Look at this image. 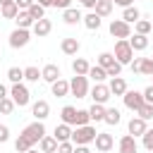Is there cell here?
<instances>
[{"instance_id":"obj_44","label":"cell","mask_w":153,"mask_h":153,"mask_svg":"<svg viewBox=\"0 0 153 153\" xmlns=\"http://www.w3.org/2000/svg\"><path fill=\"white\" fill-rule=\"evenodd\" d=\"M105 72H108V76H110V79H115V76H120V72H122V65H120V62H115V65H112V67H108Z\"/></svg>"},{"instance_id":"obj_12","label":"cell","mask_w":153,"mask_h":153,"mask_svg":"<svg viewBox=\"0 0 153 153\" xmlns=\"http://www.w3.org/2000/svg\"><path fill=\"white\" fill-rule=\"evenodd\" d=\"M41 79L48 81V84H55V81L60 79V67H57V65H45V67L41 69Z\"/></svg>"},{"instance_id":"obj_39","label":"cell","mask_w":153,"mask_h":153,"mask_svg":"<svg viewBox=\"0 0 153 153\" xmlns=\"http://www.w3.org/2000/svg\"><path fill=\"white\" fill-rule=\"evenodd\" d=\"M141 74L153 76V57H143L141 60Z\"/></svg>"},{"instance_id":"obj_4","label":"cell","mask_w":153,"mask_h":153,"mask_svg":"<svg viewBox=\"0 0 153 153\" xmlns=\"http://www.w3.org/2000/svg\"><path fill=\"white\" fill-rule=\"evenodd\" d=\"M10 98L14 100V105L24 108V105H29L31 93H29V88H26L24 84H12V88H10Z\"/></svg>"},{"instance_id":"obj_29","label":"cell","mask_w":153,"mask_h":153,"mask_svg":"<svg viewBox=\"0 0 153 153\" xmlns=\"http://www.w3.org/2000/svg\"><path fill=\"white\" fill-rule=\"evenodd\" d=\"M139 17H141V12H139L136 7H124V14H122V19H124L127 24H136V22H139Z\"/></svg>"},{"instance_id":"obj_50","label":"cell","mask_w":153,"mask_h":153,"mask_svg":"<svg viewBox=\"0 0 153 153\" xmlns=\"http://www.w3.org/2000/svg\"><path fill=\"white\" fill-rule=\"evenodd\" d=\"M141 60L143 57H134L131 60V72H141Z\"/></svg>"},{"instance_id":"obj_11","label":"cell","mask_w":153,"mask_h":153,"mask_svg":"<svg viewBox=\"0 0 153 153\" xmlns=\"http://www.w3.org/2000/svg\"><path fill=\"white\" fill-rule=\"evenodd\" d=\"M31 31H33V36H38V38H43V36H48L50 31H53V24H50V19H38L33 26H31Z\"/></svg>"},{"instance_id":"obj_45","label":"cell","mask_w":153,"mask_h":153,"mask_svg":"<svg viewBox=\"0 0 153 153\" xmlns=\"http://www.w3.org/2000/svg\"><path fill=\"white\" fill-rule=\"evenodd\" d=\"M57 153H74V146H72V141H65V143H60V146H57Z\"/></svg>"},{"instance_id":"obj_56","label":"cell","mask_w":153,"mask_h":153,"mask_svg":"<svg viewBox=\"0 0 153 153\" xmlns=\"http://www.w3.org/2000/svg\"><path fill=\"white\" fill-rule=\"evenodd\" d=\"M10 2H14V0H0V7H5V5H10Z\"/></svg>"},{"instance_id":"obj_16","label":"cell","mask_w":153,"mask_h":153,"mask_svg":"<svg viewBox=\"0 0 153 153\" xmlns=\"http://www.w3.org/2000/svg\"><path fill=\"white\" fill-rule=\"evenodd\" d=\"M108 88H110V93H112V96H124V93L129 91V88H127V81H124L122 76H115V79H110Z\"/></svg>"},{"instance_id":"obj_6","label":"cell","mask_w":153,"mask_h":153,"mask_svg":"<svg viewBox=\"0 0 153 153\" xmlns=\"http://www.w3.org/2000/svg\"><path fill=\"white\" fill-rule=\"evenodd\" d=\"M69 93L76 98H86L88 96V79L86 76H72L69 81Z\"/></svg>"},{"instance_id":"obj_20","label":"cell","mask_w":153,"mask_h":153,"mask_svg":"<svg viewBox=\"0 0 153 153\" xmlns=\"http://www.w3.org/2000/svg\"><path fill=\"white\" fill-rule=\"evenodd\" d=\"M129 45H131V50H146L148 48V36L134 33V36H129Z\"/></svg>"},{"instance_id":"obj_33","label":"cell","mask_w":153,"mask_h":153,"mask_svg":"<svg viewBox=\"0 0 153 153\" xmlns=\"http://www.w3.org/2000/svg\"><path fill=\"white\" fill-rule=\"evenodd\" d=\"M17 14H19L17 2H10V5H5V7H2V19H17Z\"/></svg>"},{"instance_id":"obj_37","label":"cell","mask_w":153,"mask_h":153,"mask_svg":"<svg viewBox=\"0 0 153 153\" xmlns=\"http://www.w3.org/2000/svg\"><path fill=\"white\" fill-rule=\"evenodd\" d=\"M151 29H153V24H151V22H146V19H139V22H136V33L148 36V33H151Z\"/></svg>"},{"instance_id":"obj_17","label":"cell","mask_w":153,"mask_h":153,"mask_svg":"<svg viewBox=\"0 0 153 153\" xmlns=\"http://www.w3.org/2000/svg\"><path fill=\"white\" fill-rule=\"evenodd\" d=\"M57 139L55 136H43L41 141H38V148H41V153H57Z\"/></svg>"},{"instance_id":"obj_10","label":"cell","mask_w":153,"mask_h":153,"mask_svg":"<svg viewBox=\"0 0 153 153\" xmlns=\"http://www.w3.org/2000/svg\"><path fill=\"white\" fill-rule=\"evenodd\" d=\"M112 146H115L112 134H105V131H98V134H96V148H98L100 153H108Z\"/></svg>"},{"instance_id":"obj_3","label":"cell","mask_w":153,"mask_h":153,"mask_svg":"<svg viewBox=\"0 0 153 153\" xmlns=\"http://www.w3.org/2000/svg\"><path fill=\"white\" fill-rule=\"evenodd\" d=\"M115 60H117L120 65H131V60H134V50H131V45H129V38L115 43Z\"/></svg>"},{"instance_id":"obj_15","label":"cell","mask_w":153,"mask_h":153,"mask_svg":"<svg viewBox=\"0 0 153 153\" xmlns=\"http://www.w3.org/2000/svg\"><path fill=\"white\" fill-rule=\"evenodd\" d=\"M120 153H139V146H136V139L131 134H124L120 139Z\"/></svg>"},{"instance_id":"obj_24","label":"cell","mask_w":153,"mask_h":153,"mask_svg":"<svg viewBox=\"0 0 153 153\" xmlns=\"http://www.w3.org/2000/svg\"><path fill=\"white\" fill-rule=\"evenodd\" d=\"M93 12L103 19V17H108V14L112 12V2H110V0H98V2H96V7H93Z\"/></svg>"},{"instance_id":"obj_32","label":"cell","mask_w":153,"mask_h":153,"mask_svg":"<svg viewBox=\"0 0 153 153\" xmlns=\"http://www.w3.org/2000/svg\"><path fill=\"white\" fill-rule=\"evenodd\" d=\"M117 60H115V55L112 53H100L98 55V67H103V69H108V67H112Z\"/></svg>"},{"instance_id":"obj_5","label":"cell","mask_w":153,"mask_h":153,"mask_svg":"<svg viewBox=\"0 0 153 153\" xmlns=\"http://www.w3.org/2000/svg\"><path fill=\"white\" fill-rule=\"evenodd\" d=\"M110 33H112L117 41H124V38L131 36V26H129L124 19H112V22H110Z\"/></svg>"},{"instance_id":"obj_2","label":"cell","mask_w":153,"mask_h":153,"mask_svg":"<svg viewBox=\"0 0 153 153\" xmlns=\"http://www.w3.org/2000/svg\"><path fill=\"white\" fill-rule=\"evenodd\" d=\"M96 127H91V124H84V127H76L74 131H72V143H76V146H86V143H91V141H96Z\"/></svg>"},{"instance_id":"obj_46","label":"cell","mask_w":153,"mask_h":153,"mask_svg":"<svg viewBox=\"0 0 153 153\" xmlns=\"http://www.w3.org/2000/svg\"><path fill=\"white\" fill-rule=\"evenodd\" d=\"M143 100H146V103H151V105H153V84H151V86H148V88H146V91H143Z\"/></svg>"},{"instance_id":"obj_28","label":"cell","mask_w":153,"mask_h":153,"mask_svg":"<svg viewBox=\"0 0 153 153\" xmlns=\"http://www.w3.org/2000/svg\"><path fill=\"white\" fill-rule=\"evenodd\" d=\"M120 120H122V115H120V110L117 108H105V124H120Z\"/></svg>"},{"instance_id":"obj_19","label":"cell","mask_w":153,"mask_h":153,"mask_svg":"<svg viewBox=\"0 0 153 153\" xmlns=\"http://www.w3.org/2000/svg\"><path fill=\"white\" fill-rule=\"evenodd\" d=\"M55 139H57V143H65V141H72V129H69V124H57L55 127Z\"/></svg>"},{"instance_id":"obj_8","label":"cell","mask_w":153,"mask_h":153,"mask_svg":"<svg viewBox=\"0 0 153 153\" xmlns=\"http://www.w3.org/2000/svg\"><path fill=\"white\" fill-rule=\"evenodd\" d=\"M110 88L105 86V84H96L93 88H91V98H93V103H98V105H105L108 100H110Z\"/></svg>"},{"instance_id":"obj_38","label":"cell","mask_w":153,"mask_h":153,"mask_svg":"<svg viewBox=\"0 0 153 153\" xmlns=\"http://www.w3.org/2000/svg\"><path fill=\"white\" fill-rule=\"evenodd\" d=\"M24 79H26V81H38V79H41L38 67H26V69H24Z\"/></svg>"},{"instance_id":"obj_30","label":"cell","mask_w":153,"mask_h":153,"mask_svg":"<svg viewBox=\"0 0 153 153\" xmlns=\"http://www.w3.org/2000/svg\"><path fill=\"white\" fill-rule=\"evenodd\" d=\"M88 76H91L96 84H103V79H108V72H105L103 67H98V65H96V67H91V69H88Z\"/></svg>"},{"instance_id":"obj_25","label":"cell","mask_w":153,"mask_h":153,"mask_svg":"<svg viewBox=\"0 0 153 153\" xmlns=\"http://www.w3.org/2000/svg\"><path fill=\"white\" fill-rule=\"evenodd\" d=\"M67 93H69V81H65V79H57V81L53 84V96L62 98V96H67Z\"/></svg>"},{"instance_id":"obj_57","label":"cell","mask_w":153,"mask_h":153,"mask_svg":"<svg viewBox=\"0 0 153 153\" xmlns=\"http://www.w3.org/2000/svg\"><path fill=\"white\" fill-rule=\"evenodd\" d=\"M26 153H41V151H36V148H31V151H26Z\"/></svg>"},{"instance_id":"obj_52","label":"cell","mask_w":153,"mask_h":153,"mask_svg":"<svg viewBox=\"0 0 153 153\" xmlns=\"http://www.w3.org/2000/svg\"><path fill=\"white\" fill-rule=\"evenodd\" d=\"M79 2H81V5H84V7H91V10H93V7H96V2H98V0H79Z\"/></svg>"},{"instance_id":"obj_26","label":"cell","mask_w":153,"mask_h":153,"mask_svg":"<svg viewBox=\"0 0 153 153\" xmlns=\"http://www.w3.org/2000/svg\"><path fill=\"white\" fill-rule=\"evenodd\" d=\"M62 19H65L67 24H79L84 17H81V12H79V10H72V7H69V10H65V12H62Z\"/></svg>"},{"instance_id":"obj_40","label":"cell","mask_w":153,"mask_h":153,"mask_svg":"<svg viewBox=\"0 0 153 153\" xmlns=\"http://www.w3.org/2000/svg\"><path fill=\"white\" fill-rule=\"evenodd\" d=\"M88 120H91L88 110H76V127H84V124H88Z\"/></svg>"},{"instance_id":"obj_58","label":"cell","mask_w":153,"mask_h":153,"mask_svg":"<svg viewBox=\"0 0 153 153\" xmlns=\"http://www.w3.org/2000/svg\"><path fill=\"white\" fill-rule=\"evenodd\" d=\"M0 19H2V7H0Z\"/></svg>"},{"instance_id":"obj_54","label":"cell","mask_w":153,"mask_h":153,"mask_svg":"<svg viewBox=\"0 0 153 153\" xmlns=\"http://www.w3.org/2000/svg\"><path fill=\"white\" fill-rule=\"evenodd\" d=\"M36 2H38V5H43V7H53V2H55V0H36Z\"/></svg>"},{"instance_id":"obj_7","label":"cell","mask_w":153,"mask_h":153,"mask_svg":"<svg viewBox=\"0 0 153 153\" xmlns=\"http://www.w3.org/2000/svg\"><path fill=\"white\" fill-rule=\"evenodd\" d=\"M29 38H31L29 29H14V31L10 33V45H12V48H24V45L29 43Z\"/></svg>"},{"instance_id":"obj_36","label":"cell","mask_w":153,"mask_h":153,"mask_svg":"<svg viewBox=\"0 0 153 153\" xmlns=\"http://www.w3.org/2000/svg\"><path fill=\"white\" fill-rule=\"evenodd\" d=\"M43 12H45V7H43V5H38V2H33V5L29 7V14L33 17V22H38V19H43Z\"/></svg>"},{"instance_id":"obj_42","label":"cell","mask_w":153,"mask_h":153,"mask_svg":"<svg viewBox=\"0 0 153 153\" xmlns=\"http://www.w3.org/2000/svg\"><path fill=\"white\" fill-rule=\"evenodd\" d=\"M143 148L153 153V129H146V134H143Z\"/></svg>"},{"instance_id":"obj_9","label":"cell","mask_w":153,"mask_h":153,"mask_svg":"<svg viewBox=\"0 0 153 153\" xmlns=\"http://www.w3.org/2000/svg\"><path fill=\"white\" fill-rule=\"evenodd\" d=\"M122 98H124V105H127L129 110H134V112L146 103V100H143V93H139V91H127Z\"/></svg>"},{"instance_id":"obj_49","label":"cell","mask_w":153,"mask_h":153,"mask_svg":"<svg viewBox=\"0 0 153 153\" xmlns=\"http://www.w3.org/2000/svg\"><path fill=\"white\" fill-rule=\"evenodd\" d=\"M69 2H72V0H55V2H53V7H60V10H69Z\"/></svg>"},{"instance_id":"obj_59","label":"cell","mask_w":153,"mask_h":153,"mask_svg":"<svg viewBox=\"0 0 153 153\" xmlns=\"http://www.w3.org/2000/svg\"><path fill=\"white\" fill-rule=\"evenodd\" d=\"M151 24H153V22H151Z\"/></svg>"},{"instance_id":"obj_41","label":"cell","mask_w":153,"mask_h":153,"mask_svg":"<svg viewBox=\"0 0 153 153\" xmlns=\"http://www.w3.org/2000/svg\"><path fill=\"white\" fill-rule=\"evenodd\" d=\"M12 110H14V100H12V98L0 100V112H2V115H10Z\"/></svg>"},{"instance_id":"obj_27","label":"cell","mask_w":153,"mask_h":153,"mask_svg":"<svg viewBox=\"0 0 153 153\" xmlns=\"http://www.w3.org/2000/svg\"><path fill=\"white\" fill-rule=\"evenodd\" d=\"M88 115H91L93 122H103V120H105V108L98 105V103H93V105L88 108Z\"/></svg>"},{"instance_id":"obj_55","label":"cell","mask_w":153,"mask_h":153,"mask_svg":"<svg viewBox=\"0 0 153 153\" xmlns=\"http://www.w3.org/2000/svg\"><path fill=\"white\" fill-rule=\"evenodd\" d=\"M74 153H91V151H88L86 146H76V148H74Z\"/></svg>"},{"instance_id":"obj_35","label":"cell","mask_w":153,"mask_h":153,"mask_svg":"<svg viewBox=\"0 0 153 153\" xmlns=\"http://www.w3.org/2000/svg\"><path fill=\"white\" fill-rule=\"evenodd\" d=\"M136 117H141V120H151V117H153V105H151V103H143V105L136 110Z\"/></svg>"},{"instance_id":"obj_31","label":"cell","mask_w":153,"mask_h":153,"mask_svg":"<svg viewBox=\"0 0 153 153\" xmlns=\"http://www.w3.org/2000/svg\"><path fill=\"white\" fill-rule=\"evenodd\" d=\"M84 24H86V29H91V31H96V29L100 26V17H98L96 12H88V14L84 17Z\"/></svg>"},{"instance_id":"obj_21","label":"cell","mask_w":153,"mask_h":153,"mask_svg":"<svg viewBox=\"0 0 153 153\" xmlns=\"http://www.w3.org/2000/svg\"><path fill=\"white\" fill-rule=\"evenodd\" d=\"M60 48H62L65 55H76V53H79V41H76V38H62Z\"/></svg>"},{"instance_id":"obj_22","label":"cell","mask_w":153,"mask_h":153,"mask_svg":"<svg viewBox=\"0 0 153 153\" xmlns=\"http://www.w3.org/2000/svg\"><path fill=\"white\" fill-rule=\"evenodd\" d=\"M72 69H74V74H76V76H88V69H91V65H88L84 57H76V60L72 62Z\"/></svg>"},{"instance_id":"obj_51","label":"cell","mask_w":153,"mask_h":153,"mask_svg":"<svg viewBox=\"0 0 153 153\" xmlns=\"http://www.w3.org/2000/svg\"><path fill=\"white\" fill-rule=\"evenodd\" d=\"M115 5H120V7H131V0H112Z\"/></svg>"},{"instance_id":"obj_43","label":"cell","mask_w":153,"mask_h":153,"mask_svg":"<svg viewBox=\"0 0 153 153\" xmlns=\"http://www.w3.org/2000/svg\"><path fill=\"white\" fill-rule=\"evenodd\" d=\"M14 148H17V153H26V151H31V146H29V141H24L22 136L14 141Z\"/></svg>"},{"instance_id":"obj_47","label":"cell","mask_w":153,"mask_h":153,"mask_svg":"<svg viewBox=\"0 0 153 153\" xmlns=\"http://www.w3.org/2000/svg\"><path fill=\"white\" fill-rule=\"evenodd\" d=\"M14 2H17V7H19V10H29L36 0H14Z\"/></svg>"},{"instance_id":"obj_53","label":"cell","mask_w":153,"mask_h":153,"mask_svg":"<svg viewBox=\"0 0 153 153\" xmlns=\"http://www.w3.org/2000/svg\"><path fill=\"white\" fill-rule=\"evenodd\" d=\"M5 98H10V96H7V88L0 84V100H5Z\"/></svg>"},{"instance_id":"obj_18","label":"cell","mask_w":153,"mask_h":153,"mask_svg":"<svg viewBox=\"0 0 153 153\" xmlns=\"http://www.w3.org/2000/svg\"><path fill=\"white\" fill-rule=\"evenodd\" d=\"M17 29H31L36 22H33V17L29 14V10H19V14H17Z\"/></svg>"},{"instance_id":"obj_60","label":"cell","mask_w":153,"mask_h":153,"mask_svg":"<svg viewBox=\"0 0 153 153\" xmlns=\"http://www.w3.org/2000/svg\"><path fill=\"white\" fill-rule=\"evenodd\" d=\"M110 2H112V0H110Z\"/></svg>"},{"instance_id":"obj_1","label":"cell","mask_w":153,"mask_h":153,"mask_svg":"<svg viewBox=\"0 0 153 153\" xmlns=\"http://www.w3.org/2000/svg\"><path fill=\"white\" fill-rule=\"evenodd\" d=\"M19 136H22L24 141H29V146L33 148V143H38V141L45 136V127H43V122H38V120H36V122H31V124L19 134Z\"/></svg>"},{"instance_id":"obj_23","label":"cell","mask_w":153,"mask_h":153,"mask_svg":"<svg viewBox=\"0 0 153 153\" xmlns=\"http://www.w3.org/2000/svg\"><path fill=\"white\" fill-rule=\"evenodd\" d=\"M60 117H62V122L65 124H76V108H72V105H65L62 108V112H60Z\"/></svg>"},{"instance_id":"obj_34","label":"cell","mask_w":153,"mask_h":153,"mask_svg":"<svg viewBox=\"0 0 153 153\" xmlns=\"http://www.w3.org/2000/svg\"><path fill=\"white\" fill-rule=\"evenodd\" d=\"M7 79H10L12 84H22V79H24V69H19V67H10V69H7Z\"/></svg>"},{"instance_id":"obj_14","label":"cell","mask_w":153,"mask_h":153,"mask_svg":"<svg viewBox=\"0 0 153 153\" xmlns=\"http://www.w3.org/2000/svg\"><path fill=\"white\" fill-rule=\"evenodd\" d=\"M146 129H148V127H146V120H141V117H131V120H129V134H131L134 139H136V136H143Z\"/></svg>"},{"instance_id":"obj_48","label":"cell","mask_w":153,"mask_h":153,"mask_svg":"<svg viewBox=\"0 0 153 153\" xmlns=\"http://www.w3.org/2000/svg\"><path fill=\"white\" fill-rule=\"evenodd\" d=\"M7 139H10V129H7L5 124H0V143H5Z\"/></svg>"},{"instance_id":"obj_13","label":"cell","mask_w":153,"mask_h":153,"mask_svg":"<svg viewBox=\"0 0 153 153\" xmlns=\"http://www.w3.org/2000/svg\"><path fill=\"white\" fill-rule=\"evenodd\" d=\"M31 112H33V117H36L38 122H43V120L50 115V105H48V100H36L33 108H31Z\"/></svg>"}]
</instances>
